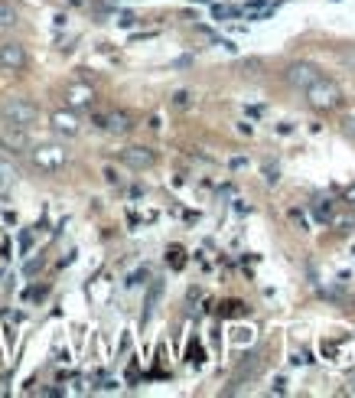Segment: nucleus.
Instances as JSON below:
<instances>
[{"mask_svg":"<svg viewBox=\"0 0 355 398\" xmlns=\"http://www.w3.org/2000/svg\"><path fill=\"white\" fill-rule=\"evenodd\" d=\"M303 95H307V102H309L313 111H336L339 104H342V92H339V85L336 82H329V78L313 82Z\"/></svg>","mask_w":355,"mask_h":398,"instance_id":"1","label":"nucleus"},{"mask_svg":"<svg viewBox=\"0 0 355 398\" xmlns=\"http://www.w3.org/2000/svg\"><path fill=\"white\" fill-rule=\"evenodd\" d=\"M0 114H4V121L13 124V128H33V124L39 121V108L29 98H7L4 102V108H0Z\"/></svg>","mask_w":355,"mask_h":398,"instance_id":"2","label":"nucleus"},{"mask_svg":"<svg viewBox=\"0 0 355 398\" xmlns=\"http://www.w3.org/2000/svg\"><path fill=\"white\" fill-rule=\"evenodd\" d=\"M92 121L98 124L102 131H108V134H127V131L134 128L131 114H127V111H118V108H108V111H95Z\"/></svg>","mask_w":355,"mask_h":398,"instance_id":"3","label":"nucleus"},{"mask_svg":"<svg viewBox=\"0 0 355 398\" xmlns=\"http://www.w3.org/2000/svg\"><path fill=\"white\" fill-rule=\"evenodd\" d=\"M66 151L59 147V144H43V147H36L33 151V163H36L39 170H46V173H56L66 167Z\"/></svg>","mask_w":355,"mask_h":398,"instance_id":"4","label":"nucleus"},{"mask_svg":"<svg viewBox=\"0 0 355 398\" xmlns=\"http://www.w3.org/2000/svg\"><path fill=\"white\" fill-rule=\"evenodd\" d=\"M319 78H323V72H319L313 62H293V66L287 69V82L297 88V92H307V88L313 85V82H319Z\"/></svg>","mask_w":355,"mask_h":398,"instance_id":"5","label":"nucleus"},{"mask_svg":"<svg viewBox=\"0 0 355 398\" xmlns=\"http://www.w3.org/2000/svg\"><path fill=\"white\" fill-rule=\"evenodd\" d=\"M0 147L10 153H23L29 147V134L27 128H13V124H4L0 128Z\"/></svg>","mask_w":355,"mask_h":398,"instance_id":"6","label":"nucleus"},{"mask_svg":"<svg viewBox=\"0 0 355 398\" xmlns=\"http://www.w3.org/2000/svg\"><path fill=\"white\" fill-rule=\"evenodd\" d=\"M121 163L131 170H150L157 163V153L147 151V147H127V151H121Z\"/></svg>","mask_w":355,"mask_h":398,"instance_id":"7","label":"nucleus"},{"mask_svg":"<svg viewBox=\"0 0 355 398\" xmlns=\"http://www.w3.org/2000/svg\"><path fill=\"white\" fill-rule=\"evenodd\" d=\"M0 66L10 69V72L23 69L27 66V49L20 46V43H0Z\"/></svg>","mask_w":355,"mask_h":398,"instance_id":"8","label":"nucleus"},{"mask_svg":"<svg viewBox=\"0 0 355 398\" xmlns=\"http://www.w3.org/2000/svg\"><path fill=\"white\" fill-rule=\"evenodd\" d=\"M53 131L56 134H66V137H78V118L72 111H53Z\"/></svg>","mask_w":355,"mask_h":398,"instance_id":"9","label":"nucleus"},{"mask_svg":"<svg viewBox=\"0 0 355 398\" xmlns=\"http://www.w3.org/2000/svg\"><path fill=\"white\" fill-rule=\"evenodd\" d=\"M66 102L72 104V108H92V102H95L92 85H82V82L69 85V88H66Z\"/></svg>","mask_w":355,"mask_h":398,"instance_id":"10","label":"nucleus"},{"mask_svg":"<svg viewBox=\"0 0 355 398\" xmlns=\"http://www.w3.org/2000/svg\"><path fill=\"white\" fill-rule=\"evenodd\" d=\"M13 23H17V10L0 0V27H13Z\"/></svg>","mask_w":355,"mask_h":398,"instance_id":"11","label":"nucleus"},{"mask_svg":"<svg viewBox=\"0 0 355 398\" xmlns=\"http://www.w3.org/2000/svg\"><path fill=\"white\" fill-rule=\"evenodd\" d=\"M13 180H17V170H13L7 160H0V183H4V186H10Z\"/></svg>","mask_w":355,"mask_h":398,"instance_id":"12","label":"nucleus"},{"mask_svg":"<svg viewBox=\"0 0 355 398\" xmlns=\"http://www.w3.org/2000/svg\"><path fill=\"white\" fill-rule=\"evenodd\" d=\"M244 10L242 7H232V4H225V7H215V17L222 20V17H242Z\"/></svg>","mask_w":355,"mask_h":398,"instance_id":"13","label":"nucleus"},{"mask_svg":"<svg viewBox=\"0 0 355 398\" xmlns=\"http://www.w3.org/2000/svg\"><path fill=\"white\" fill-rule=\"evenodd\" d=\"M173 104H176V108H189V92H176Z\"/></svg>","mask_w":355,"mask_h":398,"instance_id":"14","label":"nucleus"},{"mask_svg":"<svg viewBox=\"0 0 355 398\" xmlns=\"http://www.w3.org/2000/svg\"><path fill=\"white\" fill-rule=\"evenodd\" d=\"M346 199H349V203H355V186H349V190H346Z\"/></svg>","mask_w":355,"mask_h":398,"instance_id":"15","label":"nucleus"}]
</instances>
